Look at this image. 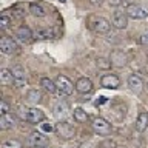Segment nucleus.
Segmentation results:
<instances>
[{"label":"nucleus","instance_id":"obj_1","mask_svg":"<svg viewBox=\"0 0 148 148\" xmlns=\"http://www.w3.org/2000/svg\"><path fill=\"white\" fill-rule=\"evenodd\" d=\"M18 116H20L22 120H25V122H29V123H40L42 120L45 119V114L43 111L39 110V108H23L20 106L18 108Z\"/></svg>","mask_w":148,"mask_h":148},{"label":"nucleus","instance_id":"obj_2","mask_svg":"<svg viewBox=\"0 0 148 148\" xmlns=\"http://www.w3.org/2000/svg\"><path fill=\"white\" fill-rule=\"evenodd\" d=\"M127 16L130 18H134V20H142V18L148 17V6L140 3H133L131 6L127 8Z\"/></svg>","mask_w":148,"mask_h":148},{"label":"nucleus","instance_id":"obj_3","mask_svg":"<svg viewBox=\"0 0 148 148\" xmlns=\"http://www.w3.org/2000/svg\"><path fill=\"white\" fill-rule=\"evenodd\" d=\"M54 131H56V134H57L60 139H65V140L73 139L74 136H76V130H74V127L71 123L65 122V120H62V122H59L57 125H56Z\"/></svg>","mask_w":148,"mask_h":148},{"label":"nucleus","instance_id":"obj_4","mask_svg":"<svg viewBox=\"0 0 148 148\" xmlns=\"http://www.w3.org/2000/svg\"><path fill=\"white\" fill-rule=\"evenodd\" d=\"M91 127H92V130H94V133H97L99 136H108V134L111 133V123L103 117L92 119Z\"/></svg>","mask_w":148,"mask_h":148},{"label":"nucleus","instance_id":"obj_5","mask_svg":"<svg viewBox=\"0 0 148 148\" xmlns=\"http://www.w3.org/2000/svg\"><path fill=\"white\" fill-rule=\"evenodd\" d=\"M56 85H57V90L60 94H65V96L73 94L74 88H76V85H73V82L66 76H62V74L57 76V79H56Z\"/></svg>","mask_w":148,"mask_h":148},{"label":"nucleus","instance_id":"obj_6","mask_svg":"<svg viewBox=\"0 0 148 148\" xmlns=\"http://www.w3.org/2000/svg\"><path fill=\"white\" fill-rule=\"evenodd\" d=\"M28 142H29V145L32 148H46L49 145V139L46 137L43 133H40V131L31 133L29 137H28Z\"/></svg>","mask_w":148,"mask_h":148},{"label":"nucleus","instance_id":"obj_7","mask_svg":"<svg viewBox=\"0 0 148 148\" xmlns=\"http://www.w3.org/2000/svg\"><path fill=\"white\" fill-rule=\"evenodd\" d=\"M128 16L127 12L120 11V9H117V11L113 12V17H111V25H113L114 28H117V29H125V28L128 26Z\"/></svg>","mask_w":148,"mask_h":148},{"label":"nucleus","instance_id":"obj_8","mask_svg":"<svg viewBox=\"0 0 148 148\" xmlns=\"http://www.w3.org/2000/svg\"><path fill=\"white\" fill-rule=\"evenodd\" d=\"M17 49H18V45L12 37H2L0 39V51L3 54H14Z\"/></svg>","mask_w":148,"mask_h":148},{"label":"nucleus","instance_id":"obj_9","mask_svg":"<svg viewBox=\"0 0 148 148\" xmlns=\"http://www.w3.org/2000/svg\"><path fill=\"white\" fill-rule=\"evenodd\" d=\"M100 85L103 88H108V90H116V88L120 86V79L116 76V74H103L100 77Z\"/></svg>","mask_w":148,"mask_h":148},{"label":"nucleus","instance_id":"obj_10","mask_svg":"<svg viewBox=\"0 0 148 148\" xmlns=\"http://www.w3.org/2000/svg\"><path fill=\"white\" fill-rule=\"evenodd\" d=\"M12 76H14V85H16L17 88H22L26 85V73L25 69H23L20 65H16L12 69Z\"/></svg>","mask_w":148,"mask_h":148},{"label":"nucleus","instance_id":"obj_11","mask_svg":"<svg viewBox=\"0 0 148 148\" xmlns=\"http://www.w3.org/2000/svg\"><path fill=\"white\" fill-rule=\"evenodd\" d=\"M68 114H69L68 103L65 100H59L57 103L54 105V116L60 120V122H62V120H65V119L68 117Z\"/></svg>","mask_w":148,"mask_h":148},{"label":"nucleus","instance_id":"obj_12","mask_svg":"<svg viewBox=\"0 0 148 148\" xmlns=\"http://www.w3.org/2000/svg\"><path fill=\"white\" fill-rule=\"evenodd\" d=\"M110 60H111V63H113L114 66L122 68V66H125V65H127L128 57H127V54H125L123 51L114 49L113 53H111V56H110Z\"/></svg>","mask_w":148,"mask_h":148},{"label":"nucleus","instance_id":"obj_13","mask_svg":"<svg viewBox=\"0 0 148 148\" xmlns=\"http://www.w3.org/2000/svg\"><path fill=\"white\" fill-rule=\"evenodd\" d=\"M92 28H94V31L97 34H106L111 29V23L105 17H97L94 23H92Z\"/></svg>","mask_w":148,"mask_h":148},{"label":"nucleus","instance_id":"obj_14","mask_svg":"<svg viewBox=\"0 0 148 148\" xmlns=\"http://www.w3.org/2000/svg\"><path fill=\"white\" fill-rule=\"evenodd\" d=\"M76 91L80 94H88L92 91V82L88 77H80L76 82Z\"/></svg>","mask_w":148,"mask_h":148},{"label":"nucleus","instance_id":"obj_15","mask_svg":"<svg viewBox=\"0 0 148 148\" xmlns=\"http://www.w3.org/2000/svg\"><path fill=\"white\" fill-rule=\"evenodd\" d=\"M128 86H130V90H131L133 92H140L142 91V86H143V82H142V79L137 76V74H131V76L128 77Z\"/></svg>","mask_w":148,"mask_h":148},{"label":"nucleus","instance_id":"obj_16","mask_svg":"<svg viewBox=\"0 0 148 148\" xmlns=\"http://www.w3.org/2000/svg\"><path fill=\"white\" fill-rule=\"evenodd\" d=\"M134 127L139 133H143L145 130L148 128V113L147 111H142V113H139L137 119H136V123H134Z\"/></svg>","mask_w":148,"mask_h":148},{"label":"nucleus","instance_id":"obj_17","mask_svg":"<svg viewBox=\"0 0 148 148\" xmlns=\"http://www.w3.org/2000/svg\"><path fill=\"white\" fill-rule=\"evenodd\" d=\"M0 83L3 86H12L14 85V76H12V71L11 69H0Z\"/></svg>","mask_w":148,"mask_h":148},{"label":"nucleus","instance_id":"obj_18","mask_svg":"<svg viewBox=\"0 0 148 148\" xmlns=\"http://www.w3.org/2000/svg\"><path fill=\"white\" fill-rule=\"evenodd\" d=\"M16 37L22 42V43H28V42L31 40V37H32V32L28 26H20L16 32Z\"/></svg>","mask_w":148,"mask_h":148},{"label":"nucleus","instance_id":"obj_19","mask_svg":"<svg viewBox=\"0 0 148 148\" xmlns=\"http://www.w3.org/2000/svg\"><path fill=\"white\" fill-rule=\"evenodd\" d=\"M14 125H16V119H14L12 114H2V117H0V128L2 130H9L12 128Z\"/></svg>","mask_w":148,"mask_h":148},{"label":"nucleus","instance_id":"obj_20","mask_svg":"<svg viewBox=\"0 0 148 148\" xmlns=\"http://www.w3.org/2000/svg\"><path fill=\"white\" fill-rule=\"evenodd\" d=\"M40 85L43 86V90L48 91L49 94H54V92L57 91V85H56V82L51 80L49 77H42L40 79Z\"/></svg>","mask_w":148,"mask_h":148},{"label":"nucleus","instance_id":"obj_21","mask_svg":"<svg viewBox=\"0 0 148 148\" xmlns=\"http://www.w3.org/2000/svg\"><path fill=\"white\" fill-rule=\"evenodd\" d=\"M26 102H29L32 105H37L42 102V92L39 90H29L26 92Z\"/></svg>","mask_w":148,"mask_h":148},{"label":"nucleus","instance_id":"obj_22","mask_svg":"<svg viewBox=\"0 0 148 148\" xmlns=\"http://www.w3.org/2000/svg\"><path fill=\"white\" fill-rule=\"evenodd\" d=\"M29 11H31L32 16H36V17H45V14H46L40 3H31L29 5Z\"/></svg>","mask_w":148,"mask_h":148},{"label":"nucleus","instance_id":"obj_23","mask_svg":"<svg viewBox=\"0 0 148 148\" xmlns=\"http://www.w3.org/2000/svg\"><path fill=\"white\" fill-rule=\"evenodd\" d=\"M74 120L79 122V123H85L88 120L86 111H83L82 108H76V110H74Z\"/></svg>","mask_w":148,"mask_h":148},{"label":"nucleus","instance_id":"obj_24","mask_svg":"<svg viewBox=\"0 0 148 148\" xmlns=\"http://www.w3.org/2000/svg\"><path fill=\"white\" fill-rule=\"evenodd\" d=\"M36 37L37 39H51V37H54V31L51 28H42V29L36 31Z\"/></svg>","mask_w":148,"mask_h":148},{"label":"nucleus","instance_id":"obj_25","mask_svg":"<svg viewBox=\"0 0 148 148\" xmlns=\"http://www.w3.org/2000/svg\"><path fill=\"white\" fill-rule=\"evenodd\" d=\"M96 65H97V68H100V69H110L113 63H111V60H110V59L97 57V59H96Z\"/></svg>","mask_w":148,"mask_h":148},{"label":"nucleus","instance_id":"obj_26","mask_svg":"<svg viewBox=\"0 0 148 148\" xmlns=\"http://www.w3.org/2000/svg\"><path fill=\"white\" fill-rule=\"evenodd\" d=\"M2 148H22V143L18 140H16V139H11V140L3 142Z\"/></svg>","mask_w":148,"mask_h":148},{"label":"nucleus","instance_id":"obj_27","mask_svg":"<svg viewBox=\"0 0 148 148\" xmlns=\"http://www.w3.org/2000/svg\"><path fill=\"white\" fill-rule=\"evenodd\" d=\"M11 17L8 16V14H3L2 18H0V28L2 29H6V28H9V25H11Z\"/></svg>","mask_w":148,"mask_h":148},{"label":"nucleus","instance_id":"obj_28","mask_svg":"<svg viewBox=\"0 0 148 148\" xmlns=\"http://www.w3.org/2000/svg\"><path fill=\"white\" fill-rule=\"evenodd\" d=\"M99 148H117V143L114 140H111V139H105L103 142H100Z\"/></svg>","mask_w":148,"mask_h":148},{"label":"nucleus","instance_id":"obj_29","mask_svg":"<svg viewBox=\"0 0 148 148\" xmlns=\"http://www.w3.org/2000/svg\"><path fill=\"white\" fill-rule=\"evenodd\" d=\"M0 111H2V114H8L9 113V105L5 100H2V110Z\"/></svg>","mask_w":148,"mask_h":148},{"label":"nucleus","instance_id":"obj_30","mask_svg":"<svg viewBox=\"0 0 148 148\" xmlns=\"http://www.w3.org/2000/svg\"><path fill=\"white\" fill-rule=\"evenodd\" d=\"M140 43L145 45V46H148V31L145 32V34H142V37H140Z\"/></svg>","mask_w":148,"mask_h":148},{"label":"nucleus","instance_id":"obj_31","mask_svg":"<svg viewBox=\"0 0 148 148\" xmlns=\"http://www.w3.org/2000/svg\"><path fill=\"white\" fill-rule=\"evenodd\" d=\"M108 3L111 6H119V5H123V0H108Z\"/></svg>","mask_w":148,"mask_h":148},{"label":"nucleus","instance_id":"obj_32","mask_svg":"<svg viewBox=\"0 0 148 148\" xmlns=\"http://www.w3.org/2000/svg\"><path fill=\"white\" fill-rule=\"evenodd\" d=\"M90 3H91V5H96V6H99V5L103 3V0H90Z\"/></svg>","mask_w":148,"mask_h":148},{"label":"nucleus","instance_id":"obj_33","mask_svg":"<svg viewBox=\"0 0 148 148\" xmlns=\"http://www.w3.org/2000/svg\"><path fill=\"white\" fill-rule=\"evenodd\" d=\"M134 3V0H123V6H131V5Z\"/></svg>","mask_w":148,"mask_h":148},{"label":"nucleus","instance_id":"obj_34","mask_svg":"<svg viewBox=\"0 0 148 148\" xmlns=\"http://www.w3.org/2000/svg\"><path fill=\"white\" fill-rule=\"evenodd\" d=\"M60 2H65V0H60Z\"/></svg>","mask_w":148,"mask_h":148}]
</instances>
